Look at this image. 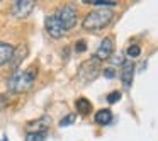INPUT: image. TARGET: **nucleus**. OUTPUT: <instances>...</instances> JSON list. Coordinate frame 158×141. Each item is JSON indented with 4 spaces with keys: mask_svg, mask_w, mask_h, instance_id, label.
Wrapping results in <instances>:
<instances>
[{
    "mask_svg": "<svg viewBox=\"0 0 158 141\" xmlns=\"http://www.w3.org/2000/svg\"><path fill=\"white\" fill-rule=\"evenodd\" d=\"M36 75H38V72H36L34 66L27 68V70H21V72H14V75L9 78V83H7L9 90L14 93L27 92L32 87V83H34Z\"/></svg>",
    "mask_w": 158,
    "mask_h": 141,
    "instance_id": "obj_1",
    "label": "nucleus"
},
{
    "mask_svg": "<svg viewBox=\"0 0 158 141\" xmlns=\"http://www.w3.org/2000/svg\"><path fill=\"white\" fill-rule=\"evenodd\" d=\"M112 12L107 10V9H99V10H94L83 19V29L87 31H99L104 29L110 21H112Z\"/></svg>",
    "mask_w": 158,
    "mask_h": 141,
    "instance_id": "obj_2",
    "label": "nucleus"
},
{
    "mask_svg": "<svg viewBox=\"0 0 158 141\" xmlns=\"http://www.w3.org/2000/svg\"><path fill=\"white\" fill-rule=\"evenodd\" d=\"M55 15L58 17V21L63 24V27H65L66 31H70V29L75 27V24H77V9L73 7V5H65V7H61Z\"/></svg>",
    "mask_w": 158,
    "mask_h": 141,
    "instance_id": "obj_3",
    "label": "nucleus"
},
{
    "mask_svg": "<svg viewBox=\"0 0 158 141\" xmlns=\"http://www.w3.org/2000/svg\"><path fill=\"white\" fill-rule=\"evenodd\" d=\"M99 70H100L99 60H97V58H92V60L85 61L82 66H80V70H78V78L82 80L83 83H89L90 80H94L97 75H99Z\"/></svg>",
    "mask_w": 158,
    "mask_h": 141,
    "instance_id": "obj_4",
    "label": "nucleus"
},
{
    "mask_svg": "<svg viewBox=\"0 0 158 141\" xmlns=\"http://www.w3.org/2000/svg\"><path fill=\"white\" fill-rule=\"evenodd\" d=\"M46 31H48V34L53 36V38H61V36H65L66 32H68L63 27V24L58 21V17H56L55 14L46 17Z\"/></svg>",
    "mask_w": 158,
    "mask_h": 141,
    "instance_id": "obj_5",
    "label": "nucleus"
},
{
    "mask_svg": "<svg viewBox=\"0 0 158 141\" xmlns=\"http://www.w3.org/2000/svg\"><path fill=\"white\" fill-rule=\"evenodd\" d=\"M32 9H34V2L32 0H17L12 5V14L19 19H24L32 12Z\"/></svg>",
    "mask_w": 158,
    "mask_h": 141,
    "instance_id": "obj_6",
    "label": "nucleus"
},
{
    "mask_svg": "<svg viewBox=\"0 0 158 141\" xmlns=\"http://www.w3.org/2000/svg\"><path fill=\"white\" fill-rule=\"evenodd\" d=\"M112 51H114V41L112 38H106L102 43H100L99 49L95 53V58L97 60H107L112 56Z\"/></svg>",
    "mask_w": 158,
    "mask_h": 141,
    "instance_id": "obj_7",
    "label": "nucleus"
},
{
    "mask_svg": "<svg viewBox=\"0 0 158 141\" xmlns=\"http://www.w3.org/2000/svg\"><path fill=\"white\" fill-rule=\"evenodd\" d=\"M49 124H51V117L49 116L39 117V119H36V121H32V122L27 124V131L29 133H46Z\"/></svg>",
    "mask_w": 158,
    "mask_h": 141,
    "instance_id": "obj_8",
    "label": "nucleus"
},
{
    "mask_svg": "<svg viewBox=\"0 0 158 141\" xmlns=\"http://www.w3.org/2000/svg\"><path fill=\"white\" fill-rule=\"evenodd\" d=\"M27 56V46L26 44H21L17 49H14V53H12V58H10V66H12V70H15L17 72V68H19V65L22 63V60Z\"/></svg>",
    "mask_w": 158,
    "mask_h": 141,
    "instance_id": "obj_9",
    "label": "nucleus"
},
{
    "mask_svg": "<svg viewBox=\"0 0 158 141\" xmlns=\"http://www.w3.org/2000/svg\"><path fill=\"white\" fill-rule=\"evenodd\" d=\"M133 75H134V65L133 63H124L123 72H121V78H123L124 87H129L133 82Z\"/></svg>",
    "mask_w": 158,
    "mask_h": 141,
    "instance_id": "obj_10",
    "label": "nucleus"
},
{
    "mask_svg": "<svg viewBox=\"0 0 158 141\" xmlns=\"http://www.w3.org/2000/svg\"><path fill=\"white\" fill-rule=\"evenodd\" d=\"M12 53H14V48H12L10 44H7V43H2V41H0V66L10 61Z\"/></svg>",
    "mask_w": 158,
    "mask_h": 141,
    "instance_id": "obj_11",
    "label": "nucleus"
},
{
    "mask_svg": "<svg viewBox=\"0 0 158 141\" xmlns=\"http://www.w3.org/2000/svg\"><path fill=\"white\" fill-rule=\"evenodd\" d=\"M110 121H112V112H110L109 109H102L99 110V112L95 114V122L97 124H109Z\"/></svg>",
    "mask_w": 158,
    "mask_h": 141,
    "instance_id": "obj_12",
    "label": "nucleus"
},
{
    "mask_svg": "<svg viewBox=\"0 0 158 141\" xmlns=\"http://www.w3.org/2000/svg\"><path fill=\"white\" fill-rule=\"evenodd\" d=\"M75 106H77V110H78L80 114H89L90 110H92V104H90V100L83 99V97L77 100Z\"/></svg>",
    "mask_w": 158,
    "mask_h": 141,
    "instance_id": "obj_13",
    "label": "nucleus"
},
{
    "mask_svg": "<svg viewBox=\"0 0 158 141\" xmlns=\"http://www.w3.org/2000/svg\"><path fill=\"white\" fill-rule=\"evenodd\" d=\"M85 4H92L95 5V7H114L116 5V2L114 0H85Z\"/></svg>",
    "mask_w": 158,
    "mask_h": 141,
    "instance_id": "obj_14",
    "label": "nucleus"
},
{
    "mask_svg": "<svg viewBox=\"0 0 158 141\" xmlns=\"http://www.w3.org/2000/svg\"><path fill=\"white\" fill-rule=\"evenodd\" d=\"M46 133H29L26 136V141H44Z\"/></svg>",
    "mask_w": 158,
    "mask_h": 141,
    "instance_id": "obj_15",
    "label": "nucleus"
},
{
    "mask_svg": "<svg viewBox=\"0 0 158 141\" xmlns=\"http://www.w3.org/2000/svg\"><path fill=\"white\" fill-rule=\"evenodd\" d=\"M139 53H141V48L136 44H131L129 48H127V56H129V58H138Z\"/></svg>",
    "mask_w": 158,
    "mask_h": 141,
    "instance_id": "obj_16",
    "label": "nucleus"
},
{
    "mask_svg": "<svg viewBox=\"0 0 158 141\" xmlns=\"http://www.w3.org/2000/svg\"><path fill=\"white\" fill-rule=\"evenodd\" d=\"M73 122H75V114H68L66 117H63V119L60 121V126L66 127V126H70V124H73Z\"/></svg>",
    "mask_w": 158,
    "mask_h": 141,
    "instance_id": "obj_17",
    "label": "nucleus"
},
{
    "mask_svg": "<svg viewBox=\"0 0 158 141\" xmlns=\"http://www.w3.org/2000/svg\"><path fill=\"white\" fill-rule=\"evenodd\" d=\"M117 100H121V92H117V90H116V92H110L109 97H107V102H109V104H116Z\"/></svg>",
    "mask_w": 158,
    "mask_h": 141,
    "instance_id": "obj_18",
    "label": "nucleus"
},
{
    "mask_svg": "<svg viewBox=\"0 0 158 141\" xmlns=\"http://www.w3.org/2000/svg\"><path fill=\"white\" fill-rule=\"evenodd\" d=\"M85 49H87L85 41H77V44H75V51H77V53H83Z\"/></svg>",
    "mask_w": 158,
    "mask_h": 141,
    "instance_id": "obj_19",
    "label": "nucleus"
},
{
    "mask_svg": "<svg viewBox=\"0 0 158 141\" xmlns=\"http://www.w3.org/2000/svg\"><path fill=\"white\" fill-rule=\"evenodd\" d=\"M104 77H106V78H114V77H116V70L114 68H106L104 70Z\"/></svg>",
    "mask_w": 158,
    "mask_h": 141,
    "instance_id": "obj_20",
    "label": "nucleus"
},
{
    "mask_svg": "<svg viewBox=\"0 0 158 141\" xmlns=\"http://www.w3.org/2000/svg\"><path fill=\"white\" fill-rule=\"evenodd\" d=\"M110 61L114 63V65H123L124 63V58L121 55H117V56H114V58H110Z\"/></svg>",
    "mask_w": 158,
    "mask_h": 141,
    "instance_id": "obj_21",
    "label": "nucleus"
},
{
    "mask_svg": "<svg viewBox=\"0 0 158 141\" xmlns=\"http://www.w3.org/2000/svg\"><path fill=\"white\" fill-rule=\"evenodd\" d=\"M5 104H7V100L4 99V95H0V110H2V109L5 107Z\"/></svg>",
    "mask_w": 158,
    "mask_h": 141,
    "instance_id": "obj_22",
    "label": "nucleus"
}]
</instances>
